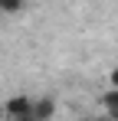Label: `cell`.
Returning a JSON list of instances; mask_svg holds the SVG:
<instances>
[{
  "mask_svg": "<svg viewBox=\"0 0 118 121\" xmlns=\"http://www.w3.org/2000/svg\"><path fill=\"white\" fill-rule=\"evenodd\" d=\"M20 121H36V118H33V115H30V118H20Z\"/></svg>",
  "mask_w": 118,
  "mask_h": 121,
  "instance_id": "obj_6",
  "label": "cell"
},
{
  "mask_svg": "<svg viewBox=\"0 0 118 121\" xmlns=\"http://www.w3.org/2000/svg\"><path fill=\"white\" fill-rule=\"evenodd\" d=\"M108 88H118V69L108 72Z\"/></svg>",
  "mask_w": 118,
  "mask_h": 121,
  "instance_id": "obj_4",
  "label": "cell"
},
{
  "mask_svg": "<svg viewBox=\"0 0 118 121\" xmlns=\"http://www.w3.org/2000/svg\"><path fill=\"white\" fill-rule=\"evenodd\" d=\"M33 118L36 121H53L56 118V98H49V95L33 98Z\"/></svg>",
  "mask_w": 118,
  "mask_h": 121,
  "instance_id": "obj_2",
  "label": "cell"
},
{
  "mask_svg": "<svg viewBox=\"0 0 118 121\" xmlns=\"http://www.w3.org/2000/svg\"><path fill=\"white\" fill-rule=\"evenodd\" d=\"M89 121H112L108 115H95V118H89Z\"/></svg>",
  "mask_w": 118,
  "mask_h": 121,
  "instance_id": "obj_5",
  "label": "cell"
},
{
  "mask_svg": "<svg viewBox=\"0 0 118 121\" xmlns=\"http://www.w3.org/2000/svg\"><path fill=\"white\" fill-rule=\"evenodd\" d=\"M23 3L20 0H0V13H20Z\"/></svg>",
  "mask_w": 118,
  "mask_h": 121,
  "instance_id": "obj_3",
  "label": "cell"
},
{
  "mask_svg": "<svg viewBox=\"0 0 118 121\" xmlns=\"http://www.w3.org/2000/svg\"><path fill=\"white\" fill-rule=\"evenodd\" d=\"M3 115L10 121L30 118V115H33V98H30V95H10V98L3 101Z\"/></svg>",
  "mask_w": 118,
  "mask_h": 121,
  "instance_id": "obj_1",
  "label": "cell"
}]
</instances>
